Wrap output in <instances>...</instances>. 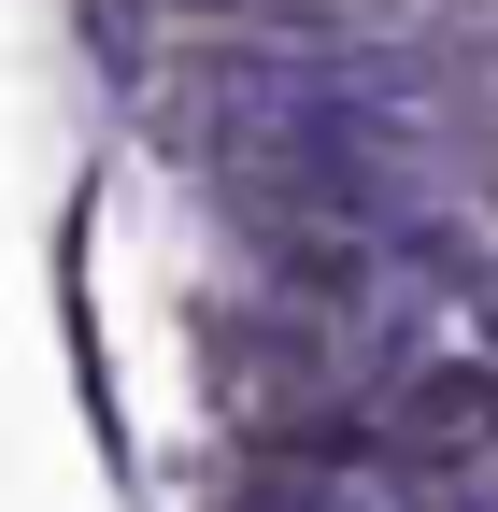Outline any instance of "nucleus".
Returning a JSON list of instances; mask_svg holds the SVG:
<instances>
[{
  "label": "nucleus",
  "mask_w": 498,
  "mask_h": 512,
  "mask_svg": "<svg viewBox=\"0 0 498 512\" xmlns=\"http://www.w3.org/2000/svg\"><path fill=\"white\" fill-rule=\"evenodd\" d=\"M114 15H143V29H171V43H228V29H257L271 0H114Z\"/></svg>",
  "instance_id": "obj_1"
}]
</instances>
